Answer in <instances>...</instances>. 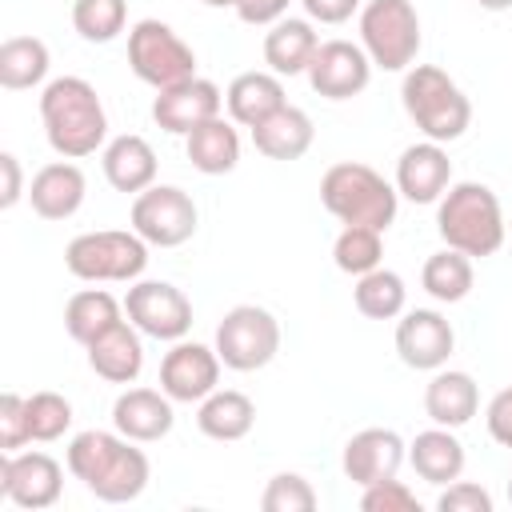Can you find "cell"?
Here are the masks:
<instances>
[{
  "label": "cell",
  "mask_w": 512,
  "mask_h": 512,
  "mask_svg": "<svg viewBox=\"0 0 512 512\" xmlns=\"http://www.w3.org/2000/svg\"><path fill=\"white\" fill-rule=\"evenodd\" d=\"M68 472L104 504H128L148 488L152 464L144 456V448H136V440L120 436V432H76L68 452H64Z\"/></svg>",
  "instance_id": "6da1fadb"
},
{
  "label": "cell",
  "mask_w": 512,
  "mask_h": 512,
  "mask_svg": "<svg viewBox=\"0 0 512 512\" xmlns=\"http://www.w3.org/2000/svg\"><path fill=\"white\" fill-rule=\"evenodd\" d=\"M40 120L48 148L64 160L92 156L108 140V112L84 76H56L40 92Z\"/></svg>",
  "instance_id": "7a4b0ae2"
},
{
  "label": "cell",
  "mask_w": 512,
  "mask_h": 512,
  "mask_svg": "<svg viewBox=\"0 0 512 512\" xmlns=\"http://www.w3.org/2000/svg\"><path fill=\"white\" fill-rule=\"evenodd\" d=\"M436 232L448 248L464 256H492L508 240V224L500 212V196L488 184L460 180L436 200Z\"/></svg>",
  "instance_id": "3957f363"
},
{
  "label": "cell",
  "mask_w": 512,
  "mask_h": 512,
  "mask_svg": "<svg viewBox=\"0 0 512 512\" xmlns=\"http://www.w3.org/2000/svg\"><path fill=\"white\" fill-rule=\"evenodd\" d=\"M400 104H404L408 120L424 132V140H436V144L460 140L472 124V104H468L464 88L436 64H412L404 72Z\"/></svg>",
  "instance_id": "277c9868"
},
{
  "label": "cell",
  "mask_w": 512,
  "mask_h": 512,
  "mask_svg": "<svg viewBox=\"0 0 512 512\" xmlns=\"http://www.w3.org/2000/svg\"><path fill=\"white\" fill-rule=\"evenodd\" d=\"M320 204L340 224H364V228L388 232L400 208V192L376 168L360 160H340L320 176Z\"/></svg>",
  "instance_id": "5b68a950"
},
{
  "label": "cell",
  "mask_w": 512,
  "mask_h": 512,
  "mask_svg": "<svg viewBox=\"0 0 512 512\" xmlns=\"http://www.w3.org/2000/svg\"><path fill=\"white\" fill-rule=\"evenodd\" d=\"M148 240L136 228L80 232L64 248V268L88 284H132L148 268Z\"/></svg>",
  "instance_id": "8992f818"
},
{
  "label": "cell",
  "mask_w": 512,
  "mask_h": 512,
  "mask_svg": "<svg viewBox=\"0 0 512 512\" xmlns=\"http://www.w3.org/2000/svg\"><path fill=\"white\" fill-rule=\"evenodd\" d=\"M360 48L372 68L408 72L420 52V16L412 0H368L360 8Z\"/></svg>",
  "instance_id": "52a82bcc"
},
{
  "label": "cell",
  "mask_w": 512,
  "mask_h": 512,
  "mask_svg": "<svg viewBox=\"0 0 512 512\" xmlns=\"http://www.w3.org/2000/svg\"><path fill=\"white\" fill-rule=\"evenodd\" d=\"M128 68L156 92L196 76V52L164 20H136L128 32Z\"/></svg>",
  "instance_id": "ba28073f"
},
{
  "label": "cell",
  "mask_w": 512,
  "mask_h": 512,
  "mask_svg": "<svg viewBox=\"0 0 512 512\" xmlns=\"http://www.w3.org/2000/svg\"><path fill=\"white\" fill-rule=\"evenodd\" d=\"M232 372H256L276 360L280 352V324L268 308L260 304H236L224 312L216 324V344H212Z\"/></svg>",
  "instance_id": "9c48e42d"
},
{
  "label": "cell",
  "mask_w": 512,
  "mask_h": 512,
  "mask_svg": "<svg viewBox=\"0 0 512 512\" xmlns=\"http://www.w3.org/2000/svg\"><path fill=\"white\" fill-rule=\"evenodd\" d=\"M196 200L176 184H152L140 196H132V228L152 248H180L196 236Z\"/></svg>",
  "instance_id": "30bf717a"
},
{
  "label": "cell",
  "mask_w": 512,
  "mask_h": 512,
  "mask_svg": "<svg viewBox=\"0 0 512 512\" xmlns=\"http://www.w3.org/2000/svg\"><path fill=\"white\" fill-rule=\"evenodd\" d=\"M124 316L152 340H184L192 332V300L168 280H132L124 296Z\"/></svg>",
  "instance_id": "8fae6325"
},
{
  "label": "cell",
  "mask_w": 512,
  "mask_h": 512,
  "mask_svg": "<svg viewBox=\"0 0 512 512\" xmlns=\"http://www.w3.org/2000/svg\"><path fill=\"white\" fill-rule=\"evenodd\" d=\"M64 492V468L48 452H0V500L40 512Z\"/></svg>",
  "instance_id": "7c38bea8"
},
{
  "label": "cell",
  "mask_w": 512,
  "mask_h": 512,
  "mask_svg": "<svg viewBox=\"0 0 512 512\" xmlns=\"http://www.w3.org/2000/svg\"><path fill=\"white\" fill-rule=\"evenodd\" d=\"M220 352L196 340H176L160 360V388L176 404H200L220 388Z\"/></svg>",
  "instance_id": "4fadbf2b"
},
{
  "label": "cell",
  "mask_w": 512,
  "mask_h": 512,
  "mask_svg": "<svg viewBox=\"0 0 512 512\" xmlns=\"http://www.w3.org/2000/svg\"><path fill=\"white\" fill-rule=\"evenodd\" d=\"M308 84L324 100H352L368 88L372 80V60L360 44L352 40H324L308 64Z\"/></svg>",
  "instance_id": "5bb4252c"
},
{
  "label": "cell",
  "mask_w": 512,
  "mask_h": 512,
  "mask_svg": "<svg viewBox=\"0 0 512 512\" xmlns=\"http://www.w3.org/2000/svg\"><path fill=\"white\" fill-rule=\"evenodd\" d=\"M456 348V332L448 324L444 312L436 308H412V312H400L396 320V352L408 368L416 372H436L448 364Z\"/></svg>",
  "instance_id": "9a60e30c"
},
{
  "label": "cell",
  "mask_w": 512,
  "mask_h": 512,
  "mask_svg": "<svg viewBox=\"0 0 512 512\" xmlns=\"http://www.w3.org/2000/svg\"><path fill=\"white\" fill-rule=\"evenodd\" d=\"M408 460V444L400 440V432L392 428H360L340 456V468L352 484L368 488L380 480H392L400 472V464Z\"/></svg>",
  "instance_id": "2e32d148"
},
{
  "label": "cell",
  "mask_w": 512,
  "mask_h": 512,
  "mask_svg": "<svg viewBox=\"0 0 512 512\" xmlns=\"http://www.w3.org/2000/svg\"><path fill=\"white\" fill-rule=\"evenodd\" d=\"M220 112H224V92L204 76H192L176 88H164L152 100V120L172 136H188L192 128H200L204 120H212Z\"/></svg>",
  "instance_id": "e0dca14e"
},
{
  "label": "cell",
  "mask_w": 512,
  "mask_h": 512,
  "mask_svg": "<svg viewBox=\"0 0 512 512\" xmlns=\"http://www.w3.org/2000/svg\"><path fill=\"white\" fill-rule=\"evenodd\" d=\"M452 184V160L444 152V144L436 140H420L408 144L396 160V192L412 204H436Z\"/></svg>",
  "instance_id": "ac0fdd59"
},
{
  "label": "cell",
  "mask_w": 512,
  "mask_h": 512,
  "mask_svg": "<svg viewBox=\"0 0 512 512\" xmlns=\"http://www.w3.org/2000/svg\"><path fill=\"white\" fill-rule=\"evenodd\" d=\"M172 396L160 388H128L116 396L112 404V428L136 444H156L172 432L176 424V412H172Z\"/></svg>",
  "instance_id": "d6986e66"
},
{
  "label": "cell",
  "mask_w": 512,
  "mask_h": 512,
  "mask_svg": "<svg viewBox=\"0 0 512 512\" xmlns=\"http://www.w3.org/2000/svg\"><path fill=\"white\" fill-rule=\"evenodd\" d=\"M84 192H88V180L84 172L72 164V160H52L44 164L32 184H28V204L40 220H68L80 212L84 204Z\"/></svg>",
  "instance_id": "ffe728a7"
},
{
  "label": "cell",
  "mask_w": 512,
  "mask_h": 512,
  "mask_svg": "<svg viewBox=\"0 0 512 512\" xmlns=\"http://www.w3.org/2000/svg\"><path fill=\"white\" fill-rule=\"evenodd\" d=\"M144 332L128 320L112 324L108 332H100L92 344H88V368L108 380V384H132L144 368Z\"/></svg>",
  "instance_id": "44dd1931"
},
{
  "label": "cell",
  "mask_w": 512,
  "mask_h": 512,
  "mask_svg": "<svg viewBox=\"0 0 512 512\" xmlns=\"http://www.w3.org/2000/svg\"><path fill=\"white\" fill-rule=\"evenodd\" d=\"M100 164H104V180H108L116 192H124V196H140L144 188L156 184V152H152V144H148L144 136H136V132L112 136V140L104 144Z\"/></svg>",
  "instance_id": "7402d4cb"
},
{
  "label": "cell",
  "mask_w": 512,
  "mask_h": 512,
  "mask_svg": "<svg viewBox=\"0 0 512 512\" xmlns=\"http://www.w3.org/2000/svg\"><path fill=\"white\" fill-rule=\"evenodd\" d=\"M480 408V388L460 368H436L424 388V412L440 428H464Z\"/></svg>",
  "instance_id": "603a6c76"
},
{
  "label": "cell",
  "mask_w": 512,
  "mask_h": 512,
  "mask_svg": "<svg viewBox=\"0 0 512 512\" xmlns=\"http://www.w3.org/2000/svg\"><path fill=\"white\" fill-rule=\"evenodd\" d=\"M464 460H468V456H464V444L456 440V428L432 424V428L416 432V440L408 444V464L416 468L420 480H428V484H436V488L460 480Z\"/></svg>",
  "instance_id": "cb8c5ba5"
},
{
  "label": "cell",
  "mask_w": 512,
  "mask_h": 512,
  "mask_svg": "<svg viewBox=\"0 0 512 512\" xmlns=\"http://www.w3.org/2000/svg\"><path fill=\"white\" fill-rule=\"evenodd\" d=\"M284 104L288 100H284V84H280L276 72H240L224 92L228 120L240 124V128H256L260 120H268Z\"/></svg>",
  "instance_id": "d4e9b609"
},
{
  "label": "cell",
  "mask_w": 512,
  "mask_h": 512,
  "mask_svg": "<svg viewBox=\"0 0 512 512\" xmlns=\"http://www.w3.org/2000/svg\"><path fill=\"white\" fill-rule=\"evenodd\" d=\"M316 48H320V36H316L312 20L284 16V20H276L264 32V64L276 76H300V72H308Z\"/></svg>",
  "instance_id": "484cf974"
},
{
  "label": "cell",
  "mask_w": 512,
  "mask_h": 512,
  "mask_svg": "<svg viewBox=\"0 0 512 512\" xmlns=\"http://www.w3.org/2000/svg\"><path fill=\"white\" fill-rule=\"evenodd\" d=\"M248 132H252L256 152L268 156V160H300L312 148V136H316L312 116L296 104H284L280 112H272L268 120H260Z\"/></svg>",
  "instance_id": "4316f807"
},
{
  "label": "cell",
  "mask_w": 512,
  "mask_h": 512,
  "mask_svg": "<svg viewBox=\"0 0 512 512\" xmlns=\"http://www.w3.org/2000/svg\"><path fill=\"white\" fill-rule=\"evenodd\" d=\"M184 152H188L196 172L224 176V172H232L240 164V132H236L232 120L212 116V120H204L200 128H192L184 136Z\"/></svg>",
  "instance_id": "83f0119b"
},
{
  "label": "cell",
  "mask_w": 512,
  "mask_h": 512,
  "mask_svg": "<svg viewBox=\"0 0 512 512\" xmlns=\"http://www.w3.org/2000/svg\"><path fill=\"white\" fill-rule=\"evenodd\" d=\"M252 424H256V404L236 388H216L196 408V428L208 440H224V444L244 440L252 432Z\"/></svg>",
  "instance_id": "f1b7e54d"
},
{
  "label": "cell",
  "mask_w": 512,
  "mask_h": 512,
  "mask_svg": "<svg viewBox=\"0 0 512 512\" xmlns=\"http://www.w3.org/2000/svg\"><path fill=\"white\" fill-rule=\"evenodd\" d=\"M120 320H124V304L112 292H104V288H84V292L68 296V304H64V328L84 348L100 332H108L112 324H120Z\"/></svg>",
  "instance_id": "f546056e"
},
{
  "label": "cell",
  "mask_w": 512,
  "mask_h": 512,
  "mask_svg": "<svg viewBox=\"0 0 512 512\" xmlns=\"http://www.w3.org/2000/svg\"><path fill=\"white\" fill-rule=\"evenodd\" d=\"M472 280H476V272H472V256H464V252H456V248H440V252H432L428 260H424V268H420V284H424V292L432 296V300H440V304H460L468 292H472Z\"/></svg>",
  "instance_id": "4dcf8cb0"
},
{
  "label": "cell",
  "mask_w": 512,
  "mask_h": 512,
  "mask_svg": "<svg viewBox=\"0 0 512 512\" xmlns=\"http://www.w3.org/2000/svg\"><path fill=\"white\" fill-rule=\"evenodd\" d=\"M48 44L40 36H8L0 44V84L8 92L36 88L48 76Z\"/></svg>",
  "instance_id": "1f68e13d"
},
{
  "label": "cell",
  "mask_w": 512,
  "mask_h": 512,
  "mask_svg": "<svg viewBox=\"0 0 512 512\" xmlns=\"http://www.w3.org/2000/svg\"><path fill=\"white\" fill-rule=\"evenodd\" d=\"M352 300H356V312L368 316V320H396L404 312V304H408V288H404L400 272L372 268V272L356 276Z\"/></svg>",
  "instance_id": "d6a6232c"
},
{
  "label": "cell",
  "mask_w": 512,
  "mask_h": 512,
  "mask_svg": "<svg viewBox=\"0 0 512 512\" xmlns=\"http://www.w3.org/2000/svg\"><path fill=\"white\" fill-rule=\"evenodd\" d=\"M380 236H384V232H376V228L344 224L340 236H336V244H332L336 268L348 272V276H364V272L380 268V260H384V240H380Z\"/></svg>",
  "instance_id": "836d02e7"
},
{
  "label": "cell",
  "mask_w": 512,
  "mask_h": 512,
  "mask_svg": "<svg viewBox=\"0 0 512 512\" xmlns=\"http://www.w3.org/2000/svg\"><path fill=\"white\" fill-rule=\"evenodd\" d=\"M128 24V0H72V28L88 44H108Z\"/></svg>",
  "instance_id": "e575fe53"
},
{
  "label": "cell",
  "mask_w": 512,
  "mask_h": 512,
  "mask_svg": "<svg viewBox=\"0 0 512 512\" xmlns=\"http://www.w3.org/2000/svg\"><path fill=\"white\" fill-rule=\"evenodd\" d=\"M28 428H32V440H40V444L60 440L72 428V404L60 392H48V388L32 392L28 396Z\"/></svg>",
  "instance_id": "d590c367"
},
{
  "label": "cell",
  "mask_w": 512,
  "mask_h": 512,
  "mask_svg": "<svg viewBox=\"0 0 512 512\" xmlns=\"http://www.w3.org/2000/svg\"><path fill=\"white\" fill-rule=\"evenodd\" d=\"M264 512H312L316 508V488L300 472H276L260 496Z\"/></svg>",
  "instance_id": "8d00e7d4"
},
{
  "label": "cell",
  "mask_w": 512,
  "mask_h": 512,
  "mask_svg": "<svg viewBox=\"0 0 512 512\" xmlns=\"http://www.w3.org/2000/svg\"><path fill=\"white\" fill-rule=\"evenodd\" d=\"M32 440L28 428V396L4 392L0 396V452H20Z\"/></svg>",
  "instance_id": "74e56055"
},
{
  "label": "cell",
  "mask_w": 512,
  "mask_h": 512,
  "mask_svg": "<svg viewBox=\"0 0 512 512\" xmlns=\"http://www.w3.org/2000/svg\"><path fill=\"white\" fill-rule=\"evenodd\" d=\"M360 508L364 512H420V500L416 492L404 484V480H380V484H368L360 492Z\"/></svg>",
  "instance_id": "f35d334b"
},
{
  "label": "cell",
  "mask_w": 512,
  "mask_h": 512,
  "mask_svg": "<svg viewBox=\"0 0 512 512\" xmlns=\"http://www.w3.org/2000/svg\"><path fill=\"white\" fill-rule=\"evenodd\" d=\"M436 508L440 512H492V496H488V488H480L472 480H452V484H444Z\"/></svg>",
  "instance_id": "ab89813d"
},
{
  "label": "cell",
  "mask_w": 512,
  "mask_h": 512,
  "mask_svg": "<svg viewBox=\"0 0 512 512\" xmlns=\"http://www.w3.org/2000/svg\"><path fill=\"white\" fill-rule=\"evenodd\" d=\"M484 420H488L492 440H496V444H504V448H512V388H500V392L488 400Z\"/></svg>",
  "instance_id": "60d3db41"
},
{
  "label": "cell",
  "mask_w": 512,
  "mask_h": 512,
  "mask_svg": "<svg viewBox=\"0 0 512 512\" xmlns=\"http://www.w3.org/2000/svg\"><path fill=\"white\" fill-rule=\"evenodd\" d=\"M288 4L292 0H236V16L244 20V24H252V28H272L276 20H284L288 16Z\"/></svg>",
  "instance_id": "b9f144b4"
},
{
  "label": "cell",
  "mask_w": 512,
  "mask_h": 512,
  "mask_svg": "<svg viewBox=\"0 0 512 512\" xmlns=\"http://www.w3.org/2000/svg\"><path fill=\"white\" fill-rule=\"evenodd\" d=\"M300 4H304L308 20H320V24H344L360 8V0H300Z\"/></svg>",
  "instance_id": "7bdbcfd3"
},
{
  "label": "cell",
  "mask_w": 512,
  "mask_h": 512,
  "mask_svg": "<svg viewBox=\"0 0 512 512\" xmlns=\"http://www.w3.org/2000/svg\"><path fill=\"white\" fill-rule=\"evenodd\" d=\"M0 172H4L0 208H16V200L24 196V172H20V160H16L12 152H0Z\"/></svg>",
  "instance_id": "ee69618b"
},
{
  "label": "cell",
  "mask_w": 512,
  "mask_h": 512,
  "mask_svg": "<svg viewBox=\"0 0 512 512\" xmlns=\"http://www.w3.org/2000/svg\"><path fill=\"white\" fill-rule=\"evenodd\" d=\"M484 12H508L512 8V0H476Z\"/></svg>",
  "instance_id": "f6af8a7d"
},
{
  "label": "cell",
  "mask_w": 512,
  "mask_h": 512,
  "mask_svg": "<svg viewBox=\"0 0 512 512\" xmlns=\"http://www.w3.org/2000/svg\"><path fill=\"white\" fill-rule=\"evenodd\" d=\"M208 8H236V0H204Z\"/></svg>",
  "instance_id": "bcb514c9"
},
{
  "label": "cell",
  "mask_w": 512,
  "mask_h": 512,
  "mask_svg": "<svg viewBox=\"0 0 512 512\" xmlns=\"http://www.w3.org/2000/svg\"><path fill=\"white\" fill-rule=\"evenodd\" d=\"M508 500H512V480H508Z\"/></svg>",
  "instance_id": "7dc6e473"
},
{
  "label": "cell",
  "mask_w": 512,
  "mask_h": 512,
  "mask_svg": "<svg viewBox=\"0 0 512 512\" xmlns=\"http://www.w3.org/2000/svg\"><path fill=\"white\" fill-rule=\"evenodd\" d=\"M508 236H512V224H508Z\"/></svg>",
  "instance_id": "c3c4849f"
}]
</instances>
